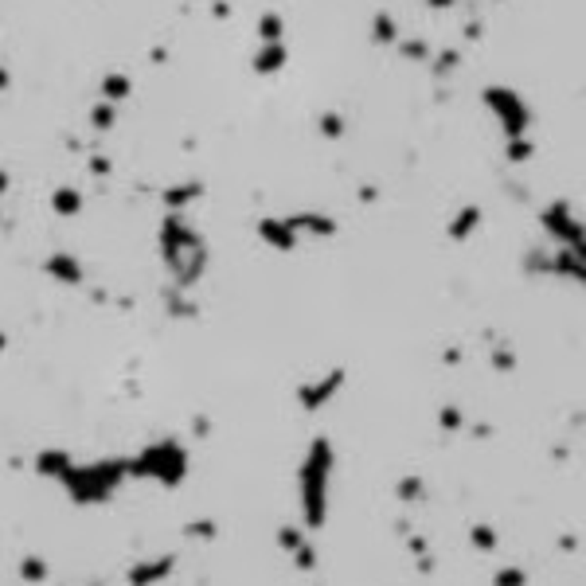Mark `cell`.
I'll use <instances>...</instances> for the list:
<instances>
[{"label": "cell", "mask_w": 586, "mask_h": 586, "mask_svg": "<svg viewBox=\"0 0 586 586\" xmlns=\"http://www.w3.org/2000/svg\"><path fill=\"white\" fill-rule=\"evenodd\" d=\"M332 445L328 438H313L301 469H297V488H301V520L309 532H321L328 520V477H332Z\"/></svg>", "instance_id": "6da1fadb"}, {"label": "cell", "mask_w": 586, "mask_h": 586, "mask_svg": "<svg viewBox=\"0 0 586 586\" xmlns=\"http://www.w3.org/2000/svg\"><path fill=\"white\" fill-rule=\"evenodd\" d=\"M121 481H125V457H118V461H94V465H75L71 461V469L59 477V485L71 492L75 504H106L118 492Z\"/></svg>", "instance_id": "7a4b0ae2"}, {"label": "cell", "mask_w": 586, "mask_h": 586, "mask_svg": "<svg viewBox=\"0 0 586 586\" xmlns=\"http://www.w3.org/2000/svg\"><path fill=\"white\" fill-rule=\"evenodd\" d=\"M125 477H152V481H161L164 488L184 485L188 450L180 442H172V438L152 442V445H145L137 457H125Z\"/></svg>", "instance_id": "3957f363"}, {"label": "cell", "mask_w": 586, "mask_h": 586, "mask_svg": "<svg viewBox=\"0 0 586 586\" xmlns=\"http://www.w3.org/2000/svg\"><path fill=\"white\" fill-rule=\"evenodd\" d=\"M172 571H176V555H157V559L133 563L125 578H130V586H161Z\"/></svg>", "instance_id": "277c9868"}, {"label": "cell", "mask_w": 586, "mask_h": 586, "mask_svg": "<svg viewBox=\"0 0 586 586\" xmlns=\"http://www.w3.org/2000/svg\"><path fill=\"white\" fill-rule=\"evenodd\" d=\"M340 387H344V371H332V375H325L321 383H305V387H297V402H301L305 411H317V407H325Z\"/></svg>", "instance_id": "5b68a950"}, {"label": "cell", "mask_w": 586, "mask_h": 586, "mask_svg": "<svg viewBox=\"0 0 586 586\" xmlns=\"http://www.w3.org/2000/svg\"><path fill=\"white\" fill-rule=\"evenodd\" d=\"M66 469H71V454H66V450H39V454H35V473H39V477L59 481Z\"/></svg>", "instance_id": "8992f818"}, {"label": "cell", "mask_w": 586, "mask_h": 586, "mask_svg": "<svg viewBox=\"0 0 586 586\" xmlns=\"http://www.w3.org/2000/svg\"><path fill=\"white\" fill-rule=\"evenodd\" d=\"M16 575H20V583H28V586H44L51 571H47V559H44V555H24L20 567H16Z\"/></svg>", "instance_id": "52a82bcc"}, {"label": "cell", "mask_w": 586, "mask_h": 586, "mask_svg": "<svg viewBox=\"0 0 586 586\" xmlns=\"http://www.w3.org/2000/svg\"><path fill=\"white\" fill-rule=\"evenodd\" d=\"M395 497H399V504H418V500L426 497V481L418 477V473H407V477H399V485H395Z\"/></svg>", "instance_id": "ba28073f"}, {"label": "cell", "mask_w": 586, "mask_h": 586, "mask_svg": "<svg viewBox=\"0 0 586 586\" xmlns=\"http://www.w3.org/2000/svg\"><path fill=\"white\" fill-rule=\"evenodd\" d=\"M469 543H473L477 551L492 555L500 547V535H497V528H488V524H473V528H469Z\"/></svg>", "instance_id": "9c48e42d"}, {"label": "cell", "mask_w": 586, "mask_h": 586, "mask_svg": "<svg viewBox=\"0 0 586 586\" xmlns=\"http://www.w3.org/2000/svg\"><path fill=\"white\" fill-rule=\"evenodd\" d=\"M528 583H532V575H528L524 567H516V563L497 567V575H492V586H528Z\"/></svg>", "instance_id": "30bf717a"}, {"label": "cell", "mask_w": 586, "mask_h": 586, "mask_svg": "<svg viewBox=\"0 0 586 586\" xmlns=\"http://www.w3.org/2000/svg\"><path fill=\"white\" fill-rule=\"evenodd\" d=\"M184 535L188 540H199V543H211L219 535V524L215 520H192V524H184Z\"/></svg>", "instance_id": "8fae6325"}, {"label": "cell", "mask_w": 586, "mask_h": 586, "mask_svg": "<svg viewBox=\"0 0 586 586\" xmlns=\"http://www.w3.org/2000/svg\"><path fill=\"white\" fill-rule=\"evenodd\" d=\"M290 555H293V567H297V571H305V575H309V571H317V547H313L309 540H305L297 551H290Z\"/></svg>", "instance_id": "7c38bea8"}, {"label": "cell", "mask_w": 586, "mask_h": 586, "mask_svg": "<svg viewBox=\"0 0 586 586\" xmlns=\"http://www.w3.org/2000/svg\"><path fill=\"white\" fill-rule=\"evenodd\" d=\"M301 543H305L301 528H293V524H282V528H278V547H282V551H297Z\"/></svg>", "instance_id": "4fadbf2b"}, {"label": "cell", "mask_w": 586, "mask_h": 586, "mask_svg": "<svg viewBox=\"0 0 586 586\" xmlns=\"http://www.w3.org/2000/svg\"><path fill=\"white\" fill-rule=\"evenodd\" d=\"M438 423H442V430H450V434H454V430H461V426H465V414L457 411V407H442V411H438Z\"/></svg>", "instance_id": "5bb4252c"}, {"label": "cell", "mask_w": 586, "mask_h": 586, "mask_svg": "<svg viewBox=\"0 0 586 586\" xmlns=\"http://www.w3.org/2000/svg\"><path fill=\"white\" fill-rule=\"evenodd\" d=\"M407 547H411L414 555H426V551H430V543H426V535H407Z\"/></svg>", "instance_id": "9a60e30c"}, {"label": "cell", "mask_w": 586, "mask_h": 586, "mask_svg": "<svg viewBox=\"0 0 586 586\" xmlns=\"http://www.w3.org/2000/svg\"><path fill=\"white\" fill-rule=\"evenodd\" d=\"M434 567H438V559L430 551L426 555H418V571H423V575H434Z\"/></svg>", "instance_id": "2e32d148"}, {"label": "cell", "mask_w": 586, "mask_h": 586, "mask_svg": "<svg viewBox=\"0 0 586 586\" xmlns=\"http://www.w3.org/2000/svg\"><path fill=\"white\" fill-rule=\"evenodd\" d=\"M492 364H497V368H512V356H508V352H497V356H492Z\"/></svg>", "instance_id": "e0dca14e"}, {"label": "cell", "mask_w": 586, "mask_h": 586, "mask_svg": "<svg viewBox=\"0 0 586 586\" xmlns=\"http://www.w3.org/2000/svg\"><path fill=\"white\" fill-rule=\"evenodd\" d=\"M192 430H195V434H199V438H204L207 430H211V423H207V418H195V423H192Z\"/></svg>", "instance_id": "ac0fdd59"}, {"label": "cell", "mask_w": 586, "mask_h": 586, "mask_svg": "<svg viewBox=\"0 0 586 586\" xmlns=\"http://www.w3.org/2000/svg\"><path fill=\"white\" fill-rule=\"evenodd\" d=\"M559 547H563V551H578V540H575V535H563V540H559Z\"/></svg>", "instance_id": "d6986e66"}]
</instances>
